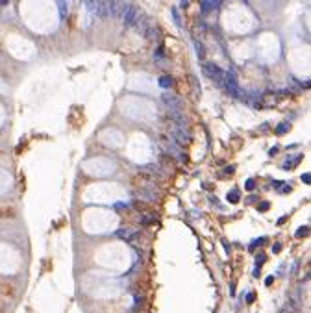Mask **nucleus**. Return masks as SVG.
<instances>
[{
	"label": "nucleus",
	"mask_w": 311,
	"mask_h": 313,
	"mask_svg": "<svg viewBox=\"0 0 311 313\" xmlns=\"http://www.w3.org/2000/svg\"><path fill=\"white\" fill-rule=\"evenodd\" d=\"M302 235H308V226H304V228H300L298 232H296V237H302Z\"/></svg>",
	"instance_id": "ddd939ff"
},
{
	"label": "nucleus",
	"mask_w": 311,
	"mask_h": 313,
	"mask_svg": "<svg viewBox=\"0 0 311 313\" xmlns=\"http://www.w3.org/2000/svg\"><path fill=\"white\" fill-rule=\"evenodd\" d=\"M163 54H165V52H163V46H158V48H156V52H154V58H156V59H161Z\"/></svg>",
	"instance_id": "9b49d317"
},
{
	"label": "nucleus",
	"mask_w": 311,
	"mask_h": 313,
	"mask_svg": "<svg viewBox=\"0 0 311 313\" xmlns=\"http://www.w3.org/2000/svg\"><path fill=\"white\" fill-rule=\"evenodd\" d=\"M300 161H302V154H296V156L293 158V160H287L285 163H283V169H285V170H291L293 167H296Z\"/></svg>",
	"instance_id": "39448f33"
},
{
	"label": "nucleus",
	"mask_w": 311,
	"mask_h": 313,
	"mask_svg": "<svg viewBox=\"0 0 311 313\" xmlns=\"http://www.w3.org/2000/svg\"><path fill=\"white\" fill-rule=\"evenodd\" d=\"M119 237H122V239L128 241V239H132V237H133V232L130 230V228H126V230L122 228V230H119Z\"/></svg>",
	"instance_id": "6e6552de"
},
{
	"label": "nucleus",
	"mask_w": 311,
	"mask_h": 313,
	"mask_svg": "<svg viewBox=\"0 0 311 313\" xmlns=\"http://www.w3.org/2000/svg\"><path fill=\"white\" fill-rule=\"evenodd\" d=\"M172 17H174V23H176V26H180V17H178V11H176V10H172Z\"/></svg>",
	"instance_id": "4468645a"
},
{
	"label": "nucleus",
	"mask_w": 311,
	"mask_h": 313,
	"mask_svg": "<svg viewBox=\"0 0 311 313\" xmlns=\"http://www.w3.org/2000/svg\"><path fill=\"white\" fill-rule=\"evenodd\" d=\"M8 4H10V0H0V8H2V6H8Z\"/></svg>",
	"instance_id": "a211bd4d"
},
{
	"label": "nucleus",
	"mask_w": 311,
	"mask_h": 313,
	"mask_svg": "<svg viewBox=\"0 0 311 313\" xmlns=\"http://www.w3.org/2000/svg\"><path fill=\"white\" fill-rule=\"evenodd\" d=\"M269 209V202H263V204H259V211H267Z\"/></svg>",
	"instance_id": "dca6fc26"
},
{
	"label": "nucleus",
	"mask_w": 311,
	"mask_h": 313,
	"mask_svg": "<svg viewBox=\"0 0 311 313\" xmlns=\"http://www.w3.org/2000/svg\"><path fill=\"white\" fill-rule=\"evenodd\" d=\"M228 200L232 202V204H237V202H239V191H237V189H233L232 193H228Z\"/></svg>",
	"instance_id": "1a4fd4ad"
},
{
	"label": "nucleus",
	"mask_w": 311,
	"mask_h": 313,
	"mask_svg": "<svg viewBox=\"0 0 311 313\" xmlns=\"http://www.w3.org/2000/svg\"><path fill=\"white\" fill-rule=\"evenodd\" d=\"M113 2L115 0H100L98 2V8H96V13L100 17H108L113 13Z\"/></svg>",
	"instance_id": "20e7f679"
},
{
	"label": "nucleus",
	"mask_w": 311,
	"mask_h": 313,
	"mask_svg": "<svg viewBox=\"0 0 311 313\" xmlns=\"http://www.w3.org/2000/svg\"><path fill=\"white\" fill-rule=\"evenodd\" d=\"M302 182L309 183V182H311V176H309V174H304V176H302Z\"/></svg>",
	"instance_id": "f3484780"
},
{
	"label": "nucleus",
	"mask_w": 311,
	"mask_h": 313,
	"mask_svg": "<svg viewBox=\"0 0 311 313\" xmlns=\"http://www.w3.org/2000/svg\"><path fill=\"white\" fill-rule=\"evenodd\" d=\"M145 37H146V39H150V41H154V39H158V37H159V32L154 28V26H150V28L145 32Z\"/></svg>",
	"instance_id": "423d86ee"
},
{
	"label": "nucleus",
	"mask_w": 311,
	"mask_h": 313,
	"mask_svg": "<svg viewBox=\"0 0 311 313\" xmlns=\"http://www.w3.org/2000/svg\"><path fill=\"white\" fill-rule=\"evenodd\" d=\"M159 85H161L163 89L172 87V78H171V76H161V78H159Z\"/></svg>",
	"instance_id": "0eeeda50"
},
{
	"label": "nucleus",
	"mask_w": 311,
	"mask_h": 313,
	"mask_svg": "<svg viewBox=\"0 0 311 313\" xmlns=\"http://www.w3.org/2000/svg\"><path fill=\"white\" fill-rule=\"evenodd\" d=\"M254 187H256L254 180H248V182H246V189H248V191H252V189H254Z\"/></svg>",
	"instance_id": "2eb2a0df"
},
{
	"label": "nucleus",
	"mask_w": 311,
	"mask_h": 313,
	"mask_svg": "<svg viewBox=\"0 0 311 313\" xmlns=\"http://www.w3.org/2000/svg\"><path fill=\"white\" fill-rule=\"evenodd\" d=\"M194 46H196V54H198V58H200V59H204V56H206V52H204V46L200 45L198 41H194Z\"/></svg>",
	"instance_id": "9d476101"
},
{
	"label": "nucleus",
	"mask_w": 311,
	"mask_h": 313,
	"mask_svg": "<svg viewBox=\"0 0 311 313\" xmlns=\"http://www.w3.org/2000/svg\"><path fill=\"white\" fill-rule=\"evenodd\" d=\"M161 98H163V104H165L167 108L171 109V111H181V109H183V104H181V100L178 98L176 95H168V93H165Z\"/></svg>",
	"instance_id": "f03ea898"
},
{
	"label": "nucleus",
	"mask_w": 311,
	"mask_h": 313,
	"mask_svg": "<svg viewBox=\"0 0 311 313\" xmlns=\"http://www.w3.org/2000/svg\"><path fill=\"white\" fill-rule=\"evenodd\" d=\"M139 15H141V11L137 10V8H133V6H130L126 10V13L122 15V20H124V24L126 26H133L137 23V19H139Z\"/></svg>",
	"instance_id": "7ed1b4c3"
},
{
	"label": "nucleus",
	"mask_w": 311,
	"mask_h": 313,
	"mask_svg": "<svg viewBox=\"0 0 311 313\" xmlns=\"http://www.w3.org/2000/svg\"><path fill=\"white\" fill-rule=\"evenodd\" d=\"M204 69V74H206L209 80L219 87H224V78H226V72L222 70L220 67H217L215 63H204L202 65Z\"/></svg>",
	"instance_id": "f257e3e1"
},
{
	"label": "nucleus",
	"mask_w": 311,
	"mask_h": 313,
	"mask_svg": "<svg viewBox=\"0 0 311 313\" xmlns=\"http://www.w3.org/2000/svg\"><path fill=\"white\" fill-rule=\"evenodd\" d=\"M287 128H289L287 122H282V124H280V126L276 128V132H278V134H285V132H287Z\"/></svg>",
	"instance_id": "f8f14e48"
}]
</instances>
